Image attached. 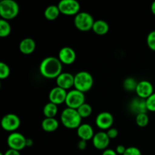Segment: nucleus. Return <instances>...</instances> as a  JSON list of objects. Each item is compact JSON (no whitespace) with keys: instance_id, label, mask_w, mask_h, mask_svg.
<instances>
[{"instance_id":"20e7f679","label":"nucleus","mask_w":155,"mask_h":155,"mask_svg":"<svg viewBox=\"0 0 155 155\" xmlns=\"http://www.w3.org/2000/svg\"><path fill=\"white\" fill-rule=\"evenodd\" d=\"M19 5L14 0L0 2V16L2 19L9 21L14 19L19 13Z\"/></svg>"},{"instance_id":"5701e85b","label":"nucleus","mask_w":155,"mask_h":155,"mask_svg":"<svg viewBox=\"0 0 155 155\" xmlns=\"http://www.w3.org/2000/svg\"><path fill=\"white\" fill-rule=\"evenodd\" d=\"M11 25L6 20H0V36L2 38L7 37L11 33Z\"/></svg>"},{"instance_id":"bb28decb","label":"nucleus","mask_w":155,"mask_h":155,"mask_svg":"<svg viewBox=\"0 0 155 155\" xmlns=\"http://www.w3.org/2000/svg\"><path fill=\"white\" fill-rule=\"evenodd\" d=\"M10 74V68L7 64L4 62L0 63V79L4 80L6 79Z\"/></svg>"},{"instance_id":"f3484780","label":"nucleus","mask_w":155,"mask_h":155,"mask_svg":"<svg viewBox=\"0 0 155 155\" xmlns=\"http://www.w3.org/2000/svg\"><path fill=\"white\" fill-rule=\"evenodd\" d=\"M130 109L133 112L136 114V115L139 114L146 113L148 111L146 106V101L145 99L141 98L139 97L134 98L130 103Z\"/></svg>"},{"instance_id":"f03ea898","label":"nucleus","mask_w":155,"mask_h":155,"mask_svg":"<svg viewBox=\"0 0 155 155\" xmlns=\"http://www.w3.org/2000/svg\"><path fill=\"white\" fill-rule=\"evenodd\" d=\"M83 118L79 114L77 109L67 107L61 114V121L64 127L68 129H78L81 125V121Z\"/></svg>"},{"instance_id":"cd10ccee","label":"nucleus","mask_w":155,"mask_h":155,"mask_svg":"<svg viewBox=\"0 0 155 155\" xmlns=\"http://www.w3.org/2000/svg\"><path fill=\"white\" fill-rule=\"evenodd\" d=\"M146 101V106L148 110L151 112H155V92L152 94L150 97H148Z\"/></svg>"},{"instance_id":"c85d7f7f","label":"nucleus","mask_w":155,"mask_h":155,"mask_svg":"<svg viewBox=\"0 0 155 155\" xmlns=\"http://www.w3.org/2000/svg\"><path fill=\"white\" fill-rule=\"evenodd\" d=\"M147 44L150 49L155 51V30H153L147 36Z\"/></svg>"},{"instance_id":"6e6552de","label":"nucleus","mask_w":155,"mask_h":155,"mask_svg":"<svg viewBox=\"0 0 155 155\" xmlns=\"http://www.w3.org/2000/svg\"><path fill=\"white\" fill-rule=\"evenodd\" d=\"M27 138L20 133L14 132L11 133L7 139V143L9 148L20 151L26 147Z\"/></svg>"},{"instance_id":"a211bd4d","label":"nucleus","mask_w":155,"mask_h":155,"mask_svg":"<svg viewBox=\"0 0 155 155\" xmlns=\"http://www.w3.org/2000/svg\"><path fill=\"white\" fill-rule=\"evenodd\" d=\"M20 51L24 54H30L36 48V42L31 38H25L20 42Z\"/></svg>"},{"instance_id":"dca6fc26","label":"nucleus","mask_w":155,"mask_h":155,"mask_svg":"<svg viewBox=\"0 0 155 155\" xmlns=\"http://www.w3.org/2000/svg\"><path fill=\"white\" fill-rule=\"evenodd\" d=\"M77 136H79L81 140L89 141L90 139H93L95 133H94V130L92 126L88 124H81L77 129Z\"/></svg>"},{"instance_id":"7ed1b4c3","label":"nucleus","mask_w":155,"mask_h":155,"mask_svg":"<svg viewBox=\"0 0 155 155\" xmlns=\"http://www.w3.org/2000/svg\"><path fill=\"white\" fill-rule=\"evenodd\" d=\"M93 77L90 73L87 71H80L74 75V87L80 92H88L93 86Z\"/></svg>"},{"instance_id":"72a5a7b5","label":"nucleus","mask_w":155,"mask_h":155,"mask_svg":"<svg viewBox=\"0 0 155 155\" xmlns=\"http://www.w3.org/2000/svg\"><path fill=\"white\" fill-rule=\"evenodd\" d=\"M4 155H21V154H20V151L9 148L4 153Z\"/></svg>"},{"instance_id":"393cba45","label":"nucleus","mask_w":155,"mask_h":155,"mask_svg":"<svg viewBox=\"0 0 155 155\" xmlns=\"http://www.w3.org/2000/svg\"><path fill=\"white\" fill-rule=\"evenodd\" d=\"M137 85L138 83L133 77H128V78L125 79V80L124 82V87L127 92L136 91Z\"/></svg>"},{"instance_id":"473e14b6","label":"nucleus","mask_w":155,"mask_h":155,"mask_svg":"<svg viewBox=\"0 0 155 155\" xmlns=\"http://www.w3.org/2000/svg\"><path fill=\"white\" fill-rule=\"evenodd\" d=\"M86 145H87V144H86V141L81 140V139H80V140L79 141L78 143H77V148L80 150H84L86 149Z\"/></svg>"},{"instance_id":"aec40b11","label":"nucleus","mask_w":155,"mask_h":155,"mask_svg":"<svg viewBox=\"0 0 155 155\" xmlns=\"http://www.w3.org/2000/svg\"><path fill=\"white\" fill-rule=\"evenodd\" d=\"M92 30L96 34L102 36V35L106 34L109 31V25L106 21H103V20H98V21H95Z\"/></svg>"},{"instance_id":"6ab92c4d","label":"nucleus","mask_w":155,"mask_h":155,"mask_svg":"<svg viewBox=\"0 0 155 155\" xmlns=\"http://www.w3.org/2000/svg\"><path fill=\"white\" fill-rule=\"evenodd\" d=\"M59 123L55 118H46L42 120V128L44 131L51 133L54 132L58 128Z\"/></svg>"},{"instance_id":"9d476101","label":"nucleus","mask_w":155,"mask_h":155,"mask_svg":"<svg viewBox=\"0 0 155 155\" xmlns=\"http://www.w3.org/2000/svg\"><path fill=\"white\" fill-rule=\"evenodd\" d=\"M136 92L138 97L143 99H147L154 93V86L151 82L148 80H142L138 83Z\"/></svg>"},{"instance_id":"423d86ee","label":"nucleus","mask_w":155,"mask_h":155,"mask_svg":"<svg viewBox=\"0 0 155 155\" xmlns=\"http://www.w3.org/2000/svg\"><path fill=\"white\" fill-rule=\"evenodd\" d=\"M85 101H86V98L83 92L77 89H73L68 92L65 104L68 106V107L77 110L82 104H84Z\"/></svg>"},{"instance_id":"e433bc0d","label":"nucleus","mask_w":155,"mask_h":155,"mask_svg":"<svg viewBox=\"0 0 155 155\" xmlns=\"http://www.w3.org/2000/svg\"><path fill=\"white\" fill-rule=\"evenodd\" d=\"M151 12H152V13L155 15V1L153 2L152 4H151Z\"/></svg>"},{"instance_id":"f8f14e48","label":"nucleus","mask_w":155,"mask_h":155,"mask_svg":"<svg viewBox=\"0 0 155 155\" xmlns=\"http://www.w3.org/2000/svg\"><path fill=\"white\" fill-rule=\"evenodd\" d=\"M95 124L97 127L102 130H109L111 128L114 124V117L109 112H101L97 116L95 119Z\"/></svg>"},{"instance_id":"4be33fe9","label":"nucleus","mask_w":155,"mask_h":155,"mask_svg":"<svg viewBox=\"0 0 155 155\" xmlns=\"http://www.w3.org/2000/svg\"><path fill=\"white\" fill-rule=\"evenodd\" d=\"M43 114L46 118H54L58 114V105L49 101L44 106Z\"/></svg>"},{"instance_id":"2eb2a0df","label":"nucleus","mask_w":155,"mask_h":155,"mask_svg":"<svg viewBox=\"0 0 155 155\" xmlns=\"http://www.w3.org/2000/svg\"><path fill=\"white\" fill-rule=\"evenodd\" d=\"M57 86L68 90L74 86V76L71 73H61L56 78Z\"/></svg>"},{"instance_id":"1a4fd4ad","label":"nucleus","mask_w":155,"mask_h":155,"mask_svg":"<svg viewBox=\"0 0 155 155\" xmlns=\"http://www.w3.org/2000/svg\"><path fill=\"white\" fill-rule=\"evenodd\" d=\"M21 125V120L14 114H8L5 115L1 120V126L3 130L8 132H14L18 130Z\"/></svg>"},{"instance_id":"4c0bfd02","label":"nucleus","mask_w":155,"mask_h":155,"mask_svg":"<svg viewBox=\"0 0 155 155\" xmlns=\"http://www.w3.org/2000/svg\"><path fill=\"white\" fill-rule=\"evenodd\" d=\"M0 155H4V153H0Z\"/></svg>"},{"instance_id":"9b49d317","label":"nucleus","mask_w":155,"mask_h":155,"mask_svg":"<svg viewBox=\"0 0 155 155\" xmlns=\"http://www.w3.org/2000/svg\"><path fill=\"white\" fill-rule=\"evenodd\" d=\"M67 95H68L67 90L61 89L58 86H56L50 91L48 94V98H49L50 102L58 105L62 103H65Z\"/></svg>"},{"instance_id":"ddd939ff","label":"nucleus","mask_w":155,"mask_h":155,"mask_svg":"<svg viewBox=\"0 0 155 155\" xmlns=\"http://www.w3.org/2000/svg\"><path fill=\"white\" fill-rule=\"evenodd\" d=\"M77 58L75 51L71 47H63L58 53V59L62 64L69 65L74 63Z\"/></svg>"},{"instance_id":"f257e3e1","label":"nucleus","mask_w":155,"mask_h":155,"mask_svg":"<svg viewBox=\"0 0 155 155\" xmlns=\"http://www.w3.org/2000/svg\"><path fill=\"white\" fill-rule=\"evenodd\" d=\"M39 72L45 78L56 79L62 73V63L58 58L47 57L41 62Z\"/></svg>"},{"instance_id":"39448f33","label":"nucleus","mask_w":155,"mask_h":155,"mask_svg":"<svg viewBox=\"0 0 155 155\" xmlns=\"http://www.w3.org/2000/svg\"><path fill=\"white\" fill-rule=\"evenodd\" d=\"M95 21L93 17L88 12H80L74 18V24L79 30L86 32L92 29Z\"/></svg>"},{"instance_id":"b1692460","label":"nucleus","mask_w":155,"mask_h":155,"mask_svg":"<svg viewBox=\"0 0 155 155\" xmlns=\"http://www.w3.org/2000/svg\"><path fill=\"white\" fill-rule=\"evenodd\" d=\"M77 111L82 118L89 117L92 113V107L90 104L85 102L77 109Z\"/></svg>"},{"instance_id":"0eeeda50","label":"nucleus","mask_w":155,"mask_h":155,"mask_svg":"<svg viewBox=\"0 0 155 155\" xmlns=\"http://www.w3.org/2000/svg\"><path fill=\"white\" fill-rule=\"evenodd\" d=\"M60 12L65 15H77L80 13V4L77 0H61L58 5Z\"/></svg>"},{"instance_id":"7c9ffc66","label":"nucleus","mask_w":155,"mask_h":155,"mask_svg":"<svg viewBox=\"0 0 155 155\" xmlns=\"http://www.w3.org/2000/svg\"><path fill=\"white\" fill-rule=\"evenodd\" d=\"M106 133H107V135L108 136V137L110 138V139H113L117 137L118 133H118V130H117L116 128L111 127V128H110L109 130H107V132Z\"/></svg>"},{"instance_id":"c756f323","label":"nucleus","mask_w":155,"mask_h":155,"mask_svg":"<svg viewBox=\"0 0 155 155\" xmlns=\"http://www.w3.org/2000/svg\"><path fill=\"white\" fill-rule=\"evenodd\" d=\"M124 155H142V152L136 147H129L127 148Z\"/></svg>"},{"instance_id":"412c9836","label":"nucleus","mask_w":155,"mask_h":155,"mask_svg":"<svg viewBox=\"0 0 155 155\" xmlns=\"http://www.w3.org/2000/svg\"><path fill=\"white\" fill-rule=\"evenodd\" d=\"M60 13L61 12L58 6L52 5H49L45 8L44 15H45V18L48 21H54L55 19H57Z\"/></svg>"},{"instance_id":"a878e982","label":"nucleus","mask_w":155,"mask_h":155,"mask_svg":"<svg viewBox=\"0 0 155 155\" xmlns=\"http://www.w3.org/2000/svg\"><path fill=\"white\" fill-rule=\"evenodd\" d=\"M136 122L139 127H145L149 123V117L146 113L139 114L136 115Z\"/></svg>"},{"instance_id":"2f4dec72","label":"nucleus","mask_w":155,"mask_h":155,"mask_svg":"<svg viewBox=\"0 0 155 155\" xmlns=\"http://www.w3.org/2000/svg\"><path fill=\"white\" fill-rule=\"evenodd\" d=\"M126 150H127V148H126L124 145H119L118 146H117L116 148V152L117 154H121L124 155V153H125Z\"/></svg>"},{"instance_id":"f704fd0d","label":"nucleus","mask_w":155,"mask_h":155,"mask_svg":"<svg viewBox=\"0 0 155 155\" xmlns=\"http://www.w3.org/2000/svg\"><path fill=\"white\" fill-rule=\"evenodd\" d=\"M101 155H117L116 151L113 149H106L103 151Z\"/></svg>"},{"instance_id":"c9c22d12","label":"nucleus","mask_w":155,"mask_h":155,"mask_svg":"<svg viewBox=\"0 0 155 155\" xmlns=\"http://www.w3.org/2000/svg\"><path fill=\"white\" fill-rule=\"evenodd\" d=\"M33 145V142L31 139H27L26 142V147H31Z\"/></svg>"},{"instance_id":"4468645a","label":"nucleus","mask_w":155,"mask_h":155,"mask_svg":"<svg viewBox=\"0 0 155 155\" xmlns=\"http://www.w3.org/2000/svg\"><path fill=\"white\" fill-rule=\"evenodd\" d=\"M110 138L104 132H98L95 134L93 139H92V144L94 147L98 150H104L107 149L110 144Z\"/></svg>"}]
</instances>
